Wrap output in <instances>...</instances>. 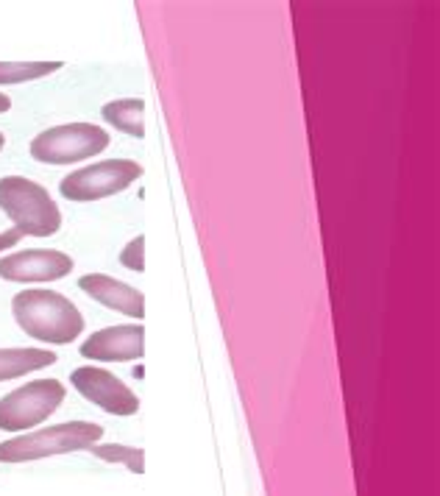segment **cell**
I'll return each mask as SVG.
<instances>
[{
	"label": "cell",
	"instance_id": "6da1fadb",
	"mask_svg": "<svg viewBox=\"0 0 440 496\" xmlns=\"http://www.w3.org/2000/svg\"><path fill=\"white\" fill-rule=\"evenodd\" d=\"M11 312L17 327L45 343H70L84 329V318L78 307L53 290H23L11 301Z\"/></svg>",
	"mask_w": 440,
	"mask_h": 496
},
{
	"label": "cell",
	"instance_id": "7a4b0ae2",
	"mask_svg": "<svg viewBox=\"0 0 440 496\" xmlns=\"http://www.w3.org/2000/svg\"><path fill=\"white\" fill-rule=\"evenodd\" d=\"M0 209L23 237H50L62 226V215L48 190L23 176L0 179Z\"/></svg>",
	"mask_w": 440,
	"mask_h": 496
},
{
	"label": "cell",
	"instance_id": "3957f363",
	"mask_svg": "<svg viewBox=\"0 0 440 496\" xmlns=\"http://www.w3.org/2000/svg\"><path fill=\"white\" fill-rule=\"evenodd\" d=\"M103 427L90 421H68L48 430H36L11 440L0 443V463H26V460H42L53 455H68L90 449L101 440Z\"/></svg>",
	"mask_w": 440,
	"mask_h": 496
},
{
	"label": "cell",
	"instance_id": "277c9868",
	"mask_svg": "<svg viewBox=\"0 0 440 496\" xmlns=\"http://www.w3.org/2000/svg\"><path fill=\"white\" fill-rule=\"evenodd\" d=\"M62 401H65V385L59 379L28 382L0 399V430H34L36 424H42L56 413Z\"/></svg>",
	"mask_w": 440,
	"mask_h": 496
},
{
	"label": "cell",
	"instance_id": "5b68a950",
	"mask_svg": "<svg viewBox=\"0 0 440 496\" xmlns=\"http://www.w3.org/2000/svg\"><path fill=\"white\" fill-rule=\"evenodd\" d=\"M109 145V134L92 123H70L48 129L31 142V157L45 165H70L101 154Z\"/></svg>",
	"mask_w": 440,
	"mask_h": 496
},
{
	"label": "cell",
	"instance_id": "8992f818",
	"mask_svg": "<svg viewBox=\"0 0 440 496\" xmlns=\"http://www.w3.org/2000/svg\"><path fill=\"white\" fill-rule=\"evenodd\" d=\"M142 176V167L132 159H109L98 165L73 170L62 179L59 193L70 201H98L109 199L114 193H123L129 184H134Z\"/></svg>",
	"mask_w": 440,
	"mask_h": 496
},
{
	"label": "cell",
	"instance_id": "52a82bcc",
	"mask_svg": "<svg viewBox=\"0 0 440 496\" xmlns=\"http://www.w3.org/2000/svg\"><path fill=\"white\" fill-rule=\"evenodd\" d=\"M73 385L84 399H90L92 404H98L101 410L112 413V416H134L139 410L136 396L106 368H78L73 371Z\"/></svg>",
	"mask_w": 440,
	"mask_h": 496
},
{
	"label": "cell",
	"instance_id": "ba28073f",
	"mask_svg": "<svg viewBox=\"0 0 440 496\" xmlns=\"http://www.w3.org/2000/svg\"><path fill=\"white\" fill-rule=\"evenodd\" d=\"M73 270V260L62 251H17L0 260V279L6 282H56Z\"/></svg>",
	"mask_w": 440,
	"mask_h": 496
},
{
	"label": "cell",
	"instance_id": "9c48e42d",
	"mask_svg": "<svg viewBox=\"0 0 440 496\" xmlns=\"http://www.w3.org/2000/svg\"><path fill=\"white\" fill-rule=\"evenodd\" d=\"M81 354L95 363L139 360L145 354V329L139 324H123L95 332L90 340L81 343Z\"/></svg>",
	"mask_w": 440,
	"mask_h": 496
},
{
	"label": "cell",
	"instance_id": "30bf717a",
	"mask_svg": "<svg viewBox=\"0 0 440 496\" xmlns=\"http://www.w3.org/2000/svg\"><path fill=\"white\" fill-rule=\"evenodd\" d=\"M78 287L87 296L95 298L98 304L112 307V310H117V312H123L129 318H142L145 315V298H142V293L136 287H132V285H126V282H117V279L103 276V273H87V276L78 279Z\"/></svg>",
	"mask_w": 440,
	"mask_h": 496
},
{
	"label": "cell",
	"instance_id": "8fae6325",
	"mask_svg": "<svg viewBox=\"0 0 440 496\" xmlns=\"http://www.w3.org/2000/svg\"><path fill=\"white\" fill-rule=\"evenodd\" d=\"M53 363H56V354L48 349H0V382L17 379L23 374H31Z\"/></svg>",
	"mask_w": 440,
	"mask_h": 496
},
{
	"label": "cell",
	"instance_id": "7c38bea8",
	"mask_svg": "<svg viewBox=\"0 0 440 496\" xmlns=\"http://www.w3.org/2000/svg\"><path fill=\"white\" fill-rule=\"evenodd\" d=\"M142 112H145V103L142 98H123V100H112L103 106V117L109 126H114L117 132L132 134L136 139L145 137V126H142Z\"/></svg>",
	"mask_w": 440,
	"mask_h": 496
},
{
	"label": "cell",
	"instance_id": "4fadbf2b",
	"mask_svg": "<svg viewBox=\"0 0 440 496\" xmlns=\"http://www.w3.org/2000/svg\"><path fill=\"white\" fill-rule=\"evenodd\" d=\"M62 70V62H0V84H23Z\"/></svg>",
	"mask_w": 440,
	"mask_h": 496
},
{
	"label": "cell",
	"instance_id": "5bb4252c",
	"mask_svg": "<svg viewBox=\"0 0 440 496\" xmlns=\"http://www.w3.org/2000/svg\"><path fill=\"white\" fill-rule=\"evenodd\" d=\"M92 452L101 460H112V463H126L132 474H142L145 471V455L142 449H132V446H117V443H103V446H92Z\"/></svg>",
	"mask_w": 440,
	"mask_h": 496
},
{
	"label": "cell",
	"instance_id": "9a60e30c",
	"mask_svg": "<svg viewBox=\"0 0 440 496\" xmlns=\"http://www.w3.org/2000/svg\"><path fill=\"white\" fill-rule=\"evenodd\" d=\"M120 263L126 265L129 270H136V273H142L145 270V237L139 234L134 237L126 248H123V254H120Z\"/></svg>",
	"mask_w": 440,
	"mask_h": 496
},
{
	"label": "cell",
	"instance_id": "2e32d148",
	"mask_svg": "<svg viewBox=\"0 0 440 496\" xmlns=\"http://www.w3.org/2000/svg\"><path fill=\"white\" fill-rule=\"evenodd\" d=\"M20 237H23V234L17 232V229H9V232H0V251H9L11 246H17V243H20Z\"/></svg>",
	"mask_w": 440,
	"mask_h": 496
},
{
	"label": "cell",
	"instance_id": "e0dca14e",
	"mask_svg": "<svg viewBox=\"0 0 440 496\" xmlns=\"http://www.w3.org/2000/svg\"><path fill=\"white\" fill-rule=\"evenodd\" d=\"M9 106H11L9 95H3V93H0V115H3V112H9Z\"/></svg>",
	"mask_w": 440,
	"mask_h": 496
},
{
	"label": "cell",
	"instance_id": "ac0fdd59",
	"mask_svg": "<svg viewBox=\"0 0 440 496\" xmlns=\"http://www.w3.org/2000/svg\"><path fill=\"white\" fill-rule=\"evenodd\" d=\"M3 142H6V137H3V134H0V151H3Z\"/></svg>",
	"mask_w": 440,
	"mask_h": 496
}]
</instances>
